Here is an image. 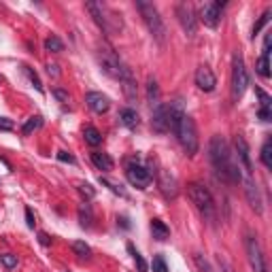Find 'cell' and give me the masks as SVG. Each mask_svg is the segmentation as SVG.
<instances>
[{
	"label": "cell",
	"instance_id": "obj_35",
	"mask_svg": "<svg viewBox=\"0 0 272 272\" xmlns=\"http://www.w3.org/2000/svg\"><path fill=\"white\" fill-rule=\"evenodd\" d=\"M0 262H2V266H4V268L13 270V268L17 266V255H13V253H4V255H0Z\"/></svg>",
	"mask_w": 272,
	"mask_h": 272
},
{
	"label": "cell",
	"instance_id": "obj_38",
	"mask_svg": "<svg viewBox=\"0 0 272 272\" xmlns=\"http://www.w3.org/2000/svg\"><path fill=\"white\" fill-rule=\"evenodd\" d=\"M54 98H57V100L62 102V105H66V102L70 100V96H68V92H66V89H60V87H55V89H54Z\"/></svg>",
	"mask_w": 272,
	"mask_h": 272
},
{
	"label": "cell",
	"instance_id": "obj_1",
	"mask_svg": "<svg viewBox=\"0 0 272 272\" xmlns=\"http://www.w3.org/2000/svg\"><path fill=\"white\" fill-rule=\"evenodd\" d=\"M209 158L213 162V166H215V170L221 174L223 181H228V183H238L243 177H241V166H238V162L234 160V155H232L228 142H225L223 136L215 134L209 142Z\"/></svg>",
	"mask_w": 272,
	"mask_h": 272
},
{
	"label": "cell",
	"instance_id": "obj_28",
	"mask_svg": "<svg viewBox=\"0 0 272 272\" xmlns=\"http://www.w3.org/2000/svg\"><path fill=\"white\" fill-rule=\"evenodd\" d=\"M45 49L54 51V54H60V51H64V43L57 36H49L47 41H45Z\"/></svg>",
	"mask_w": 272,
	"mask_h": 272
},
{
	"label": "cell",
	"instance_id": "obj_12",
	"mask_svg": "<svg viewBox=\"0 0 272 272\" xmlns=\"http://www.w3.org/2000/svg\"><path fill=\"white\" fill-rule=\"evenodd\" d=\"M151 128L158 134H166L170 132V111H168L166 105H160L153 109V115H151Z\"/></svg>",
	"mask_w": 272,
	"mask_h": 272
},
{
	"label": "cell",
	"instance_id": "obj_17",
	"mask_svg": "<svg viewBox=\"0 0 272 272\" xmlns=\"http://www.w3.org/2000/svg\"><path fill=\"white\" fill-rule=\"evenodd\" d=\"M196 85L202 89V92H213V89H215L217 79L209 66H200L196 70Z\"/></svg>",
	"mask_w": 272,
	"mask_h": 272
},
{
	"label": "cell",
	"instance_id": "obj_23",
	"mask_svg": "<svg viewBox=\"0 0 272 272\" xmlns=\"http://www.w3.org/2000/svg\"><path fill=\"white\" fill-rule=\"evenodd\" d=\"M92 221H94V215H92V206L87 202L79 206V223L81 228H92Z\"/></svg>",
	"mask_w": 272,
	"mask_h": 272
},
{
	"label": "cell",
	"instance_id": "obj_29",
	"mask_svg": "<svg viewBox=\"0 0 272 272\" xmlns=\"http://www.w3.org/2000/svg\"><path fill=\"white\" fill-rule=\"evenodd\" d=\"M24 68V75L28 77L30 79V83H32V87H36L38 92H43V83H41V79H38V75L34 73V70H32L30 66H22Z\"/></svg>",
	"mask_w": 272,
	"mask_h": 272
},
{
	"label": "cell",
	"instance_id": "obj_34",
	"mask_svg": "<svg viewBox=\"0 0 272 272\" xmlns=\"http://www.w3.org/2000/svg\"><path fill=\"white\" fill-rule=\"evenodd\" d=\"M151 270H153V272H168V264H166L164 257H162V255H155L153 262H151Z\"/></svg>",
	"mask_w": 272,
	"mask_h": 272
},
{
	"label": "cell",
	"instance_id": "obj_21",
	"mask_svg": "<svg viewBox=\"0 0 272 272\" xmlns=\"http://www.w3.org/2000/svg\"><path fill=\"white\" fill-rule=\"evenodd\" d=\"M119 119H121V124H124L126 128H136V126H138V113H136L134 109H124V111L119 113Z\"/></svg>",
	"mask_w": 272,
	"mask_h": 272
},
{
	"label": "cell",
	"instance_id": "obj_33",
	"mask_svg": "<svg viewBox=\"0 0 272 272\" xmlns=\"http://www.w3.org/2000/svg\"><path fill=\"white\" fill-rule=\"evenodd\" d=\"M193 262H196V266H198V270H200V272H215V270L211 268V264H209V260H206L204 255L196 253V257H193Z\"/></svg>",
	"mask_w": 272,
	"mask_h": 272
},
{
	"label": "cell",
	"instance_id": "obj_20",
	"mask_svg": "<svg viewBox=\"0 0 272 272\" xmlns=\"http://www.w3.org/2000/svg\"><path fill=\"white\" fill-rule=\"evenodd\" d=\"M151 230H153V238H158V241H166L170 236V228L164 221H160V219H153L151 221Z\"/></svg>",
	"mask_w": 272,
	"mask_h": 272
},
{
	"label": "cell",
	"instance_id": "obj_46",
	"mask_svg": "<svg viewBox=\"0 0 272 272\" xmlns=\"http://www.w3.org/2000/svg\"><path fill=\"white\" fill-rule=\"evenodd\" d=\"M260 119L262 121H268L270 119V111H268V109H260Z\"/></svg>",
	"mask_w": 272,
	"mask_h": 272
},
{
	"label": "cell",
	"instance_id": "obj_41",
	"mask_svg": "<svg viewBox=\"0 0 272 272\" xmlns=\"http://www.w3.org/2000/svg\"><path fill=\"white\" fill-rule=\"evenodd\" d=\"M57 160H60V162H68V164H75V158L68 151H60V153H57Z\"/></svg>",
	"mask_w": 272,
	"mask_h": 272
},
{
	"label": "cell",
	"instance_id": "obj_2",
	"mask_svg": "<svg viewBox=\"0 0 272 272\" xmlns=\"http://www.w3.org/2000/svg\"><path fill=\"white\" fill-rule=\"evenodd\" d=\"M136 9L140 11V17H142V22H145L147 30L151 32V36L160 45H164V41H166V26H164V22H162L160 11L155 9V4L147 2V0H136Z\"/></svg>",
	"mask_w": 272,
	"mask_h": 272
},
{
	"label": "cell",
	"instance_id": "obj_47",
	"mask_svg": "<svg viewBox=\"0 0 272 272\" xmlns=\"http://www.w3.org/2000/svg\"><path fill=\"white\" fill-rule=\"evenodd\" d=\"M0 81H2V77H0Z\"/></svg>",
	"mask_w": 272,
	"mask_h": 272
},
{
	"label": "cell",
	"instance_id": "obj_42",
	"mask_svg": "<svg viewBox=\"0 0 272 272\" xmlns=\"http://www.w3.org/2000/svg\"><path fill=\"white\" fill-rule=\"evenodd\" d=\"M38 243H41L43 247H49V245H51V238H49L47 232H38Z\"/></svg>",
	"mask_w": 272,
	"mask_h": 272
},
{
	"label": "cell",
	"instance_id": "obj_13",
	"mask_svg": "<svg viewBox=\"0 0 272 272\" xmlns=\"http://www.w3.org/2000/svg\"><path fill=\"white\" fill-rule=\"evenodd\" d=\"M158 185H160V191L164 193V198L166 200H174L179 196V183H177V179L172 177L168 170H158Z\"/></svg>",
	"mask_w": 272,
	"mask_h": 272
},
{
	"label": "cell",
	"instance_id": "obj_22",
	"mask_svg": "<svg viewBox=\"0 0 272 272\" xmlns=\"http://www.w3.org/2000/svg\"><path fill=\"white\" fill-rule=\"evenodd\" d=\"M147 100L151 107L160 105V87H158V81L155 79H149V83H147Z\"/></svg>",
	"mask_w": 272,
	"mask_h": 272
},
{
	"label": "cell",
	"instance_id": "obj_39",
	"mask_svg": "<svg viewBox=\"0 0 272 272\" xmlns=\"http://www.w3.org/2000/svg\"><path fill=\"white\" fill-rule=\"evenodd\" d=\"M255 92H257V96H260V100H262V109H268V111H270V96L266 94V92H264V89H255Z\"/></svg>",
	"mask_w": 272,
	"mask_h": 272
},
{
	"label": "cell",
	"instance_id": "obj_36",
	"mask_svg": "<svg viewBox=\"0 0 272 272\" xmlns=\"http://www.w3.org/2000/svg\"><path fill=\"white\" fill-rule=\"evenodd\" d=\"M268 19H270V11H266V13H264V15L260 17V22H257L255 26H253V34H251V36H257V34H260V32H262V28H264V26H266L268 24Z\"/></svg>",
	"mask_w": 272,
	"mask_h": 272
},
{
	"label": "cell",
	"instance_id": "obj_9",
	"mask_svg": "<svg viewBox=\"0 0 272 272\" xmlns=\"http://www.w3.org/2000/svg\"><path fill=\"white\" fill-rule=\"evenodd\" d=\"M126 179L130 181V185H134L136 190H147L149 183H151V172L145 166H140L138 162H134V164H128L126 168Z\"/></svg>",
	"mask_w": 272,
	"mask_h": 272
},
{
	"label": "cell",
	"instance_id": "obj_3",
	"mask_svg": "<svg viewBox=\"0 0 272 272\" xmlns=\"http://www.w3.org/2000/svg\"><path fill=\"white\" fill-rule=\"evenodd\" d=\"M187 196L193 202V206L198 209V213L202 215L206 221H215V200H213L211 191L200 183H190L187 185Z\"/></svg>",
	"mask_w": 272,
	"mask_h": 272
},
{
	"label": "cell",
	"instance_id": "obj_24",
	"mask_svg": "<svg viewBox=\"0 0 272 272\" xmlns=\"http://www.w3.org/2000/svg\"><path fill=\"white\" fill-rule=\"evenodd\" d=\"M83 136H85V142H87V145H92V147H98L100 142H102V134L96 130L94 126H87L85 130H83Z\"/></svg>",
	"mask_w": 272,
	"mask_h": 272
},
{
	"label": "cell",
	"instance_id": "obj_43",
	"mask_svg": "<svg viewBox=\"0 0 272 272\" xmlns=\"http://www.w3.org/2000/svg\"><path fill=\"white\" fill-rule=\"evenodd\" d=\"M219 266H221V272H234V268L230 266V262L225 260V257L219 255Z\"/></svg>",
	"mask_w": 272,
	"mask_h": 272
},
{
	"label": "cell",
	"instance_id": "obj_10",
	"mask_svg": "<svg viewBox=\"0 0 272 272\" xmlns=\"http://www.w3.org/2000/svg\"><path fill=\"white\" fill-rule=\"evenodd\" d=\"M243 185H245V196H247L251 209H253L257 215H262V213H264V200H262L260 185H257L255 181H253V177H249V174H245Z\"/></svg>",
	"mask_w": 272,
	"mask_h": 272
},
{
	"label": "cell",
	"instance_id": "obj_19",
	"mask_svg": "<svg viewBox=\"0 0 272 272\" xmlns=\"http://www.w3.org/2000/svg\"><path fill=\"white\" fill-rule=\"evenodd\" d=\"M119 83L124 85V94H126V98H128V100H136V81H134V77H132V70H130V68H126V73L121 75Z\"/></svg>",
	"mask_w": 272,
	"mask_h": 272
},
{
	"label": "cell",
	"instance_id": "obj_26",
	"mask_svg": "<svg viewBox=\"0 0 272 272\" xmlns=\"http://www.w3.org/2000/svg\"><path fill=\"white\" fill-rule=\"evenodd\" d=\"M257 73H260V77H264V79H270V62H268V54H262V57L257 60Z\"/></svg>",
	"mask_w": 272,
	"mask_h": 272
},
{
	"label": "cell",
	"instance_id": "obj_27",
	"mask_svg": "<svg viewBox=\"0 0 272 272\" xmlns=\"http://www.w3.org/2000/svg\"><path fill=\"white\" fill-rule=\"evenodd\" d=\"M260 158H262V164H264V166H266V168H272V142H270V140L264 142Z\"/></svg>",
	"mask_w": 272,
	"mask_h": 272
},
{
	"label": "cell",
	"instance_id": "obj_5",
	"mask_svg": "<svg viewBox=\"0 0 272 272\" xmlns=\"http://www.w3.org/2000/svg\"><path fill=\"white\" fill-rule=\"evenodd\" d=\"M174 134H177V138L181 142V147L185 149L190 155H196L198 153V145H200V140H198V130H196V121H193L190 115H183V119L179 121V126H177V130H174Z\"/></svg>",
	"mask_w": 272,
	"mask_h": 272
},
{
	"label": "cell",
	"instance_id": "obj_11",
	"mask_svg": "<svg viewBox=\"0 0 272 272\" xmlns=\"http://www.w3.org/2000/svg\"><path fill=\"white\" fill-rule=\"evenodd\" d=\"M247 257H249V264H251V268H253V272H268L260 241H257L255 236H247Z\"/></svg>",
	"mask_w": 272,
	"mask_h": 272
},
{
	"label": "cell",
	"instance_id": "obj_31",
	"mask_svg": "<svg viewBox=\"0 0 272 272\" xmlns=\"http://www.w3.org/2000/svg\"><path fill=\"white\" fill-rule=\"evenodd\" d=\"M100 183H102V185H107V187H109V190H111L113 193H119L121 198H128V191H126V190H124V187H121V185L113 183V181H109V179H102V177H100Z\"/></svg>",
	"mask_w": 272,
	"mask_h": 272
},
{
	"label": "cell",
	"instance_id": "obj_40",
	"mask_svg": "<svg viewBox=\"0 0 272 272\" xmlns=\"http://www.w3.org/2000/svg\"><path fill=\"white\" fill-rule=\"evenodd\" d=\"M13 121L11 119H6V117H0V130H4V132H11L13 130Z\"/></svg>",
	"mask_w": 272,
	"mask_h": 272
},
{
	"label": "cell",
	"instance_id": "obj_4",
	"mask_svg": "<svg viewBox=\"0 0 272 272\" xmlns=\"http://www.w3.org/2000/svg\"><path fill=\"white\" fill-rule=\"evenodd\" d=\"M249 85V75H247V66L241 55V51H236L232 55V100L238 102L247 92Z\"/></svg>",
	"mask_w": 272,
	"mask_h": 272
},
{
	"label": "cell",
	"instance_id": "obj_6",
	"mask_svg": "<svg viewBox=\"0 0 272 272\" xmlns=\"http://www.w3.org/2000/svg\"><path fill=\"white\" fill-rule=\"evenodd\" d=\"M98 62H100V66L102 70L109 75V77H113V79H121V75L126 73V64L119 60L117 54L109 47V45H102V47L98 49Z\"/></svg>",
	"mask_w": 272,
	"mask_h": 272
},
{
	"label": "cell",
	"instance_id": "obj_44",
	"mask_svg": "<svg viewBox=\"0 0 272 272\" xmlns=\"http://www.w3.org/2000/svg\"><path fill=\"white\" fill-rule=\"evenodd\" d=\"M26 223H28V228H30V230H34V225H36L34 215H32V211H30V209H26Z\"/></svg>",
	"mask_w": 272,
	"mask_h": 272
},
{
	"label": "cell",
	"instance_id": "obj_15",
	"mask_svg": "<svg viewBox=\"0 0 272 272\" xmlns=\"http://www.w3.org/2000/svg\"><path fill=\"white\" fill-rule=\"evenodd\" d=\"M225 4L221 2H206L202 9H200V19L204 22V26L209 28H217L219 22H221V9Z\"/></svg>",
	"mask_w": 272,
	"mask_h": 272
},
{
	"label": "cell",
	"instance_id": "obj_18",
	"mask_svg": "<svg viewBox=\"0 0 272 272\" xmlns=\"http://www.w3.org/2000/svg\"><path fill=\"white\" fill-rule=\"evenodd\" d=\"M92 164L98 168V170H102V172H111L113 166H115V162H113V158H111L109 153L94 151V153H92Z\"/></svg>",
	"mask_w": 272,
	"mask_h": 272
},
{
	"label": "cell",
	"instance_id": "obj_32",
	"mask_svg": "<svg viewBox=\"0 0 272 272\" xmlns=\"http://www.w3.org/2000/svg\"><path fill=\"white\" fill-rule=\"evenodd\" d=\"M128 251H130L132 253V257H134V262H136V266H138V270L140 272H149V268H147V264H145V260H142V255L138 253V251H136L132 245H128Z\"/></svg>",
	"mask_w": 272,
	"mask_h": 272
},
{
	"label": "cell",
	"instance_id": "obj_25",
	"mask_svg": "<svg viewBox=\"0 0 272 272\" xmlns=\"http://www.w3.org/2000/svg\"><path fill=\"white\" fill-rule=\"evenodd\" d=\"M41 126H43V117H41V115H34V117H30V119L24 124L22 132H24L26 136H28V134H32V132H34V130H38V128H41Z\"/></svg>",
	"mask_w": 272,
	"mask_h": 272
},
{
	"label": "cell",
	"instance_id": "obj_7",
	"mask_svg": "<svg viewBox=\"0 0 272 272\" xmlns=\"http://www.w3.org/2000/svg\"><path fill=\"white\" fill-rule=\"evenodd\" d=\"M85 9L92 13V17H94V22L100 26L102 30L107 32V34H113L111 32V26H109V22H113V26L117 30H121V19L119 17H115L113 13H109V9L102 2H94V0H89V2H85Z\"/></svg>",
	"mask_w": 272,
	"mask_h": 272
},
{
	"label": "cell",
	"instance_id": "obj_37",
	"mask_svg": "<svg viewBox=\"0 0 272 272\" xmlns=\"http://www.w3.org/2000/svg\"><path fill=\"white\" fill-rule=\"evenodd\" d=\"M77 187H79V191H81V193H83V196H85L87 200H92V198L96 196V190H94V187L89 185V183H79Z\"/></svg>",
	"mask_w": 272,
	"mask_h": 272
},
{
	"label": "cell",
	"instance_id": "obj_16",
	"mask_svg": "<svg viewBox=\"0 0 272 272\" xmlns=\"http://www.w3.org/2000/svg\"><path fill=\"white\" fill-rule=\"evenodd\" d=\"M85 102H87V107L92 109L94 113H107L109 109H111V100H109V96H105L102 92H89L85 94Z\"/></svg>",
	"mask_w": 272,
	"mask_h": 272
},
{
	"label": "cell",
	"instance_id": "obj_45",
	"mask_svg": "<svg viewBox=\"0 0 272 272\" xmlns=\"http://www.w3.org/2000/svg\"><path fill=\"white\" fill-rule=\"evenodd\" d=\"M47 73H49V77H57V75H60L57 64H47Z\"/></svg>",
	"mask_w": 272,
	"mask_h": 272
},
{
	"label": "cell",
	"instance_id": "obj_14",
	"mask_svg": "<svg viewBox=\"0 0 272 272\" xmlns=\"http://www.w3.org/2000/svg\"><path fill=\"white\" fill-rule=\"evenodd\" d=\"M234 151H236V162H238V166L243 168V172L245 174H249L251 177V153H249V145H247V140H245V136L238 134L236 138H234Z\"/></svg>",
	"mask_w": 272,
	"mask_h": 272
},
{
	"label": "cell",
	"instance_id": "obj_30",
	"mask_svg": "<svg viewBox=\"0 0 272 272\" xmlns=\"http://www.w3.org/2000/svg\"><path fill=\"white\" fill-rule=\"evenodd\" d=\"M73 251L79 257H89V255H92V249H89V245H85L83 241H75L73 243Z\"/></svg>",
	"mask_w": 272,
	"mask_h": 272
},
{
	"label": "cell",
	"instance_id": "obj_8",
	"mask_svg": "<svg viewBox=\"0 0 272 272\" xmlns=\"http://www.w3.org/2000/svg\"><path fill=\"white\" fill-rule=\"evenodd\" d=\"M177 17H179L181 28L185 30V34L187 36H196L198 19H196V13H193V6L190 2H179L177 4Z\"/></svg>",
	"mask_w": 272,
	"mask_h": 272
}]
</instances>
